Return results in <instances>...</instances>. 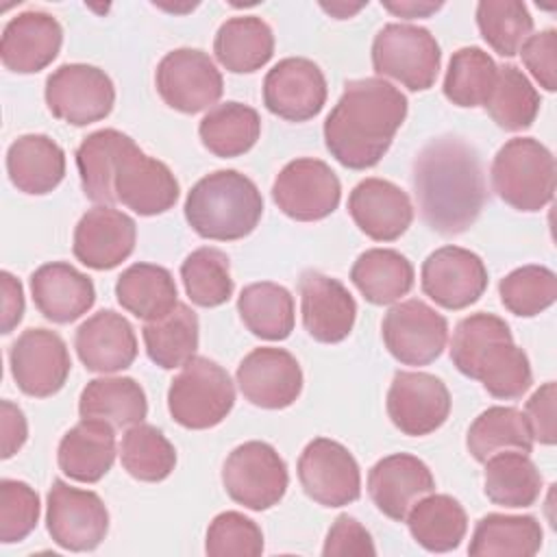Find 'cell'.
Listing matches in <instances>:
<instances>
[{"mask_svg": "<svg viewBox=\"0 0 557 557\" xmlns=\"http://www.w3.org/2000/svg\"><path fill=\"white\" fill-rule=\"evenodd\" d=\"M411 183L422 220L442 235L468 231L487 198L476 150L453 135L431 139L418 152Z\"/></svg>", "mask_w": 557, "mask_h": 557, "instance_id": "cell-1", "label": "cell"}, {"mask_svg": "<svg viewBox=\"0 0 557 557\" xmlns=\"http://www.w3.org/2000/svg\"><path fill=\"white\" fill-rule=\"evenodd\" d=\"M407 117L405 94L379 76L348 81L324 120L331 157L350 170L374 168Z\"/></svg>", "mask_w": 557, "mask_h": 557, "instance_id": "cell-2", "label": "cell"}, {"mask_svg": "<svg viewBox=\"0 0 557 557\" xmlns=\"http://www.w3.org/2000/svg\"><path fill=\"white\" fill-rule=\"evenodd\" d=\"M450 361L500 400L520 398L533 383L527 352L513 344L509 324L494 313L479 311L455 326Z\"/></svg>", "mask_w": 557, "mask_h": 557, "instance_id": "cell-3", "label": "cell"}, {"mask_svg": "<svg viewBox=\"0 0 557 557\" xmlns=\"http://www.w3.org/2000/svg\"><path fill=\"white\" fill-rule=\"evenodd\" d=\"M183 209L187 224L202 239L235 242L257 228L263 198L246 174L215 170L187 191Z\"/></svg>", "mask_w": 557, "mask_h": 557, "instance_id": "cell-4", "label": "cell"}, {"mask_svg": "<svg viewBox=\"0 0 557 557\" xmlns=\"http://www.w3.org/2000/svg\"><path fill=\"white\" fill-rule=\"evenodd\" d=\"M490 178L505 205L533 213L553 200L555 157L533 137H513L494 154Z\"/></svg>", "mask_w": 557, "mask_h": 557, "instance_id": "cell-5", "label": "cell"}, {"mask_svg": "<svg viewBox=\"0 0 557 557\" xmlns=\"http://www.w3.org/2000/svg\"><path fill=\"white\" fill-rule=\"evenodd\" d=\"M235 405V387L228 372L209 357H191L172 379L168 411L185 429L202 431L220 424Z\"/></svg>", "mask_w": 557, "mask_h": 557, "instance_id": "cell-6", "label": "cell"}, {"mask_svg": "<svg viewBox=\"0 0 557 557\" xmlns=\"http://www.w3.org/2000/svg\"><path fill=\"white\" fill-rule=\"evenodd\" d=\"M442 63L437 39L424 26L392 22L372 41V67L379 76L398 81L409 91L435 85Z\"/></svg>", "mask_w": 557, "mask_h": 557, "instance_id": "cell-7", "label": "cell"}, {"mask_svg": "<svg viewBox=\"0 0 557 557\" xmlns=\"http://www.w3.org/2000/svg\"><path fill=\"white\" fill-rule=\"evenodd\" d=\"M222 485L237 505L265 511L285 496L289 474L274 446L252 440L228 453L222 466Z\"/></svg>", "mask_w": 557, "mask_h": 557, "instance_id": "cell-8", "label": "cell"}, {"mask_svg": "<svg viewBox=\"0 0 557 557\" xmlns=\"http://www.w3.org/2000/svg\"><path fill=\"white\" fill-rule=\"evenodd\" d=\"M44 98L57 120L87 126L111 113L115 87L109 74L96 65L63 63L46 78Z\"/></svg>", "mask_w": 557, "mask_h": 557, "instance_id": "cell-9", "label": "cell"}, {"mask_svg": "<svg viewBox=\"0 0 557 557\" xmlns=\"http://www.w3.org/2000/svg\"><path fill=\"white\" fill-rule=\"evenodd\" d=\"M46 529L65 550H94L107 537L109 511L96 492L54 479L46 498Z\"/></svg>", "mask_w": 557, "mask_h": 557, "instance_id": "cell-10", "label": "cell"}, {"mask_svg": "<svg viewBox=\"0 0 557 557\" xmlns=\"http://www.w3.org/2000/svg\"><path fill=\"white\" fill-rule=\"evenodd\" d=\"M161 100L181 113H198L213 107L224 91V81L213 59L198 48L168 52L154 72Z\"/></svg>", "mask_w": 557, "mask_h": 557, "instance_id": "cell-11", "label": "cell"}, {"mask_svg": "<svg viewBox=\"0 0 557 557\" xmlns=\"http://www.w3.org/2000/svg\"><path fill=\"white\" fill-rule=\"evenodd\" d=\"M342 198V185L329 163L300 157L283 165L272 183L274 205L292 220L315 222L329 218Z\"/></svg>", "mask_w": 557, "mask_h": 557, "instance_id": "cell-12", "label": "cell"}, {"mask_svg": "<svg viewBox=\"0 0 557 557\" xmlns=\"http://www.w3.org/2000/svg\"><path fill=\"white\" fill-rule=\"evenodd\" d=\"M383 344L405 366H429L448 342V322L431 305L418 298L396 302L381 322Z\"/></svg>", "mask_w": 557, "mask_h": 557, "instance_id": "cell-13", "label": "cell"}, {"mask_svg": "<svg viewBox=\"0 0 557 557\" xmlns=\"http://www.w3.org/2000/svg\"><path fill=\"white\" fill-rule=\"evenodd\" d=\"M298 481L322 507H344L361 496V472L352 453L329 437L311 440L298 457Z\"/></svg>", "mask_w": 557, "mask_h": 557, "instance_id": "cell-14", "label": "cell"}, {"mask_svg": "<svg viewBox=\"0 0 557 557\" xmlns=\"http://www.w3.org/2000/svg\"><path fill=\"white\" fill-rule=\"evenodd\" d=\"M9 366L13 381L26 396L48 398L65 385L72 359L59 333L30 326L11 344Z\"/></svg>", "mask_w": 557, "mask_h": 557, "instance_id": "cell-15", "label": "cell"}, {"mask_svg": "<svg viewBox=\"0 0 557 557\" xmlns=\"http://www.w3.org/2000/svg\"><path fill=\"white\" fill-rule=\"evenodd\" d=\"M115 200L137 215H159L172 209L178 200V181L172 170L146 154L133 139L117 157L113 172Z\"/></svg>", "mask_w": 557, "mask_h": 557, "instance_id": "cell-16", "label": "cell"}, {"mask_svg": "<svg viewBox=\"0 0 557 557\" xmlns=\"http://www.w3.org/2000/svg\"><path fill=\"white\" fill-rule=\"evenodd\" d=\"M387 416L392 424L411 437L437 431L450 413L446 383L429 372L398 370L387 389Z\"/></svg>", "mask_w": 557, "mask_h": 557, "instance_id": "cell-17", "label": "cell"}, {"mask_svg": "<svg viewBox=\"0 0 557 557\" xmlns=\"http://www.w3.org/2000/svg\"><path fill=\"white\" fill-rule=\"evenodd\" d=\"M487 268L483 259L461 246L433 250L420 270L422 292L440 307L459 311L474 305L487 289Z\"/></svg>", "mask_w": 557, "mask_h": 557, "instance_id": "cell-18", "label": "cell"}, {"mask_svg": "<svg viewBox=\"0 0 557 557\" xmlns=\"http://www.w3.org/2000/svg\"><path fill=\"white\" fill-rule=\"evenodd\" d=\"M326 78L318 63L305 57L281 59L263 78V104L287 122L315 117L326 102Z\"/></svg>", "mask_w": 557, "mask_h": 557, "instance_id": "cell-19", "label": "cell"}, {"mask_svg": "<svg viewBox=\"0 0 557 557\" xmlns=\"http://www.w3.org/2000/svg\"><path fill=\"white\" fill-rule=\"evenodd\" d=\"M239 392L261 409H285L302 392V370L285 348L261 346L250 350L235 372Z\"/></svg>", "mask_w": 557, "mask_h": 557, "instance_id": "cell-20", "label": "cell"}, {"mask_svg": "<svg viewBox=\"0 0 557 557\" xmlns=\"http://www.w3.org/2000/svg\"><path fill=\"white\" fill-rule=\"evenodd\" d=\"M305 331L320 344L344 342L357 318L352 294L333 276L307 270L298 281Z\"/></svg>", "mask_w": 557, "mask_h": 557, "instance_id": "cell-21", "label": "cell"}, {"mask_svg": "<svg viewBox=\"0 0 557 557\" xmlns=\"http://www.w3.org/2000/svg\"><path fill=\"white\" fill-rule=\"evenodd\" d=\"M135 242V220L109 205H98L78 220L72 252L91 270H113L133 255Z\"/></svg>", "mask_w": 557, "mask_h": 557, "instance_id": "cell-22", "label": "cell"}, {"mask_svg": "<svg viewBox=\"0 0 557 557\" xmlns=\"http://www.w3.org/2000/svg\"><path fill=\"white\" fill-rule=\"evenodd\" d=\"M435 490V476L429 466L409 453H394L379 459L368 472V494L376 509L405 522L409 509Z\"/></svg>", "mask_w": 557, "mask_h": 557, "instance_id": "cell-23", "label": "cell"}, {"mask_svg": "<svg viewBox=\"0 0 557 557\" xmlns=\"http://www.w3.org/2000/svg\"><path fill=\"white\" fill-rule=\"evenodd\" d=\"M352 222L374 242L398 239L413 222V205L398 185L385 178H363L348 196Z\"/></svg>", "mask_w": 557, "mask_h": 557, "instance_id": "cell-24", "label": "cell"}, {"mask_svg": "<svg viewBox=\"0 0 557 557\" xmlns=\"http://www.w3.org/2000/svg\"><path fill=\"white\" fill-rule=\"evenodd\" d=\"M63 44L59 20L46 11H24L2 30L0 59L9 72L35 74L48 67Z\"/></svg>", "mask_w": 557, "mask_h": 557, "instance_id": "cell-25", "label": "cell"}, {"mask_svg": "<svg viewBox=\"0 0 557 557\" xmlns=\"http://www.w3.org/2000/svg\"><path fill=\"white\" fill-rule=\"evenodd\" d=\"M74 348L87 370L111 374L133 366L137 357V337L122 313L102 309L76 329Z\"/></svg>", "mask_w": 557, "mask_h": 557, "instance_id": "cell-26", "label": "cell"}, {"mask_svg": "<svg viewBox=\"0 0 557 557\" xmlns=\"http://www.w3.org/2000/svg\"><path fill=\"white\" fill-rule=\"evenodd\" d=\"M30 294L37 311L54 324L78 320L96 302L91 278L65 261L39 265L30 274Z\"/></svg>", "mask_w": 557, "mask_h": 557, "instance_id": "cell-27", "label": "cell"}, {"mask_svg": "<svg viewBox=\"0 0 557 557\" xmlns=\"http://www.w3.org/2000/svg\"><path fill=\"white\" fill-rule=\"evenodd\" d=\"M115 429L102 420L83 418L59 442L57 461L65 476L98 483L115 461Z\"/></svg>", "mask_w": 557, "mask_h": 557, "instance_id": "cell-28", "label": "cell"}, {"mask_svg": "<svg viewBox=\"0 0 557 557\" xmlns=\"http://www.w3.org/2000/svg\"><path fill=\"white\" fill-rule=\"evenodd\" d=\"M7 172L17 191L44 196L63 181L65 152L48 135H22L7 150Z\"/></svg>", "mask_w": 557, "mask_h": 557, "instance_id": "cell-29", "label": "cell"}, {"mask_svg": "<svg viewBox=\"0 0 557 557\" xmlns=\"http://www.w3.org/2000/svg\"><path fill=\"white\" fill-rule=\"evenodd\" d=\"M81 418L102 420L113 429L144 422L148 400L144 387L131 376H100L89 381L78 398Z\"/></svg>", "mask_w": 557, "mask_h": 557, "instance_id": "cell-30", "label": "cell"}, {"mask_svg": "<svg viewBox=\"0 0 557 557\" xmlns=\"http://www.w3.org/2000/svg\"><path fill=\"white\" fill-rule=\"evenodd\" d=\"M213 52L220 65L233 74L257 72L274 54L272 28L257 15L228 17L215 33Z\"/></svg>", "mask_w": 557, "mask_h": 557, "instance_id": "cell-31", "label": "cell"}, {"mask_svg": "<svg viewBox=\"0 0 557 557\" xmlns=\"http://www.w3.org/2000/svg\"><path fill=\"white\" fill-rule=\"evenodd\" d=\"M411 261L394 248H370L361 252L352 268L350 281L372 305H392L413 287Z\"/></svg>", "mask_w": 557, "mask_h": 557, "instance_id": "cell-32", "label": "cell"}, {"mask_svg": "<svg viewBox=\"0 0 557 557\" xmlns=\"http://www.w3.org/2000/svg\"><path fill=\"white\" fill-rule=\"evenodd\" d=\"M416 544L429 553L455 550L468 531V516L461 503L448 494L422 496L405 518Z\"/></svg>", "mask_w": 557, "mask_h": 557, "instance_id": "cell-33", "label": "cell"}, {"mask_svg": "<svg viewBox=\"0 0 557 557\" xmlns=\"http://www.w3.org/2000/svg\"><path fill=\"white\" fill-rule=\"evenodd\" d=\"M176 283L163 265L157 263H133L115 283V298L135 318L144 322L168 315L178 302Z\"/></svg>", "mask_w": 557, "mask_h": 557, "instance_id": "cell-34", "label": "cell"}, {"mask_svg": "<svg viewBox=\"0 0 557 557\" xmlns=\"http://www.w3.org/2000/svg\"><path fill=\"white\" fill-rule=\"evenodd\" d=\"M198 135L211 154L233 159L257 144L261 135V117L257 109L244 102H222L205 113L198 124Z\"/></svg>", "mask_w": 557, "mask_h": 557, "instance_id": "cell-35", "label": "cell"}, {"mask_svg": "<svg viewBox=\"0 0 557 557\" xmlns=\"http://www.w3.org/2000/svg\"><path fill=\"white\" fill-rule=\"evenodd\" d=\"M483 492L500 507H531L542 494V474L527 453L503 450L485 461Z\"/></svg>", "mask_w": 557, "mask_h": 557, "instance_id": "cell-36", "label": "cell"}, {"mask_svg": "<svg viewBox=\"0 0 557 557\" xmlns=\"http://www.w3.org/2000/svg\"><path fill=\"white\" fill-rule=\"evenodd\" d=\"M237 313L252 335L268 342L287 339L294 331V296L272 281L246 285L237 298Z\"/></svg>", "mask_w": 557, "mask_h": 557, "instance_id": "cell-37", "label": "cell"}, {"mask_svg": "<svg viewBox=\"0 0 557 557\" xmlns=\"http://www.w3.org/2000/svg\"><path fill=\"white\" fill-rule=\"evenodd\" d=\"M198 331L196 311L185 302H176L168 315L146 322L141 337L150 361L163 370H174L183 368L196 355Z\"/></svg>", "mask_w": 557, "mask_h": 557, "instance_id": "cell-38", "label": "cell"}, {"mask_svg": "<svg viewBox=\"0 0 557 557\" xmlns=\"http://www.w3.org/2000/svg\"><path fill=\"white\" fill-rule=\"evenodd\" d=\"M542 524L533 516L487 513L476 522L468 553L476 557H531L542 548Z\"/></svg>", "mask_w": 557, "mask_h": 557, "instance_id": "cell-39", "label": "cell"}, {"mask_svg": "<svg viewBox=\"0 0 557 557\" xmlns=\"http://www.w3.org/2000/svg\"><path fill=\"white\" fill-rule=\"evenodd\" d=\"M128 135L115 128L89 133L76 148V168L85 196L98 205H113V172L120 152L128 144Z\"/></svg>", "mask_w": 557, "mask_h": 557, "instance_id": "cell-40", "label": "cell"}, {"mask_svg": "<svg viewBox=\"0 0 557 557\" xmlns=\"http://www.w3.org/2000/svg\"><path fill=\"white\" fill-rule=\"evenodd\" d=\"M466 446L479 463H485L492 455L503 450L529 455L533 450V437L520 409L496 405L474 418L466 435Z\"/></svg>", "mask_w": 557, "mask_h": 557, "instance_id": "cell-41", "label": "cell"}, {"mask_svg": "<svg viewBox=\"0 0 557 557\" xmlns=\"http://www.w3.org/2000/svg\"><path fill=\"white\" fill-rule=\"evenodd\" d=\"M540 94L516 65H498L494 87L487 96L483 109L503 131H524L540 113Z\"/></svg>", "mask_w": 557, "mask_h": 557, "instance_id": "cell-42", "label": "cell"}, {"mask_svg": "<svg viewBox=\"0 0 557 557\" xmlns=\"http://www.w3.org/2000/svg\"><path fill=\"white\" fill-rule=\"evenodd\" d=\"M120 459L124 470L146 483L163 481L176 466V448L154 424H133L122 435Z\"/></svg>", "mask_w": 557, "mask_h": 557, "instance_id": "cell-43", "label": "cell"}, {"mask_svg": "<svg viewBox=\"0 0 557 557\" xmlns=\"http://www.w3.org/2000/svg\"><path fill=\"white\" fill-rule=\"evenodd\" d=\"M496 72L498 65L485 50L476 46L459 48L453 52L444 76L442 89L446 100L463 109L483 107L494 87Z\"/></svg>", "mask_w": 557, "mask_h": 557, "instance_id": "cell-44", "label": "cell"}, {"mask_svg": "<svg viewBox=\"0 0 557 557\" xmlns=\"http://www.w3.org/2000/svg\"><path fill=\"white\" fill-rule=\"evenodd\" d=\"M181 278L189 300L205 309L224 305L235 287L226 252L213 246H202L189 252L181 263Z\"/></svg>", "mask_w": 557, "mask_h": 557, "instance_id": "cell-45", "label": "cell"}, {"mask_svg": "<svg viewBox=\"0 0 557 557\" xmlns=\"http://www.w3.org/2000/svg\"><path fill=\"white\" fill-rule=\"evenodd\" d=\"M476 26L496 54L513 57L533 33V17L520 0H481Z\"/></svg>", "mask_w": 557, "mask_h": 557, "instance_id": "cell-46", "label": "cell"}, {"mask_svg": "<svg viewBox=\"0 0 557 557\" xmlns=\"http://www.w3.org/2000/svg\"><path fill=\"white\" fill-rule=\"evenodd\" d=\"M500 302L520 318H533L557 300V276L546 265H522L498 283Z\"/></svg>", "mask_w": 557, "mask_h": 557, "instance_id": "cell-47", "label": "cell"}, {"mask_svg": "<svg viewBox=\"0 0 557 557\" xmlns=\"http://www.w3.org/2000/svg\"><path fill=\"white\" fill-rule=\"evenodd\" d=\"M205 550L211 557H259L263 553V533L248 516L222 511L207 529Z\"/></svg>", "mask_w": 557, "mask_h": 557, "instance_id": "cell-48", "label": "cell"}, {"mask_svg": "<svg viewBox=\"0 0 557 557\" xmlns=\"http://www.w3.org/2000/svg\"><path fill=\"white\" fill-rule=\"evenodd\" d=\"M37 492L17 479L0 481V542L13 544L30 535L39 522Z\"/></svg>", "mask_w": 557, "mask_h": 557, "instance_id": "cell-49", "label": "cell"}, {"mask_svg": "<svg viewBox=\"0 0 557 557\" xmlns=\"http://www.w3.org/2000/svg\"><path fill=\"white\" fill-rule=\"evenodd\" d=\"M524 67L546 91L557 89V30L546 28L531 35L518 50Z\"/></svg>", "mask_w": 557, "mask_h": 557, "instance_id": "cell-50", "label": "cell"}, {"mask_svg": "<svg viewBox=\"0 0 557 557\" xmlns=\"http://www.w3.org/2000/svg\"><path fill=\"white\" fill-rule=\"evenodd\" d=\"M322 555L324 557H363V555H376L374 542L370 531L352 516L342 513L335 518V522L331 524L324 546H322Z\"/></svg>", "mask_w": 557, "mask_h": 557, "instance_id": "cell-51", "label": "cell"}, {"mask_svg": "<svg viewBox=\"0 0 557 557\" xmlns=\"http://www.w3.org/2000/svg\"><path fill=\"white\" fill-rule=\"evenodd\" d=\"M555 400H557V385L555 381H546L531 394L522 411L527 426L531 431V437L544 446H553L557 442Z\"/></svg>", "mask_w": 557, "mask_h": 557, "instance_id": "cell-52", "label": "cell"}, {"mask_svg": "<svg viewBox=\"0 0 557 557\" xmlns=\"http://www.w3.org/2000/svg\"><path fill=\"white\" fill-rule=\"evenodd\" d=\"M0 435H2V453H0L2 459L13 457L28 437L26 416L11 400L0 403Z\"/></svg>", "mask_w": 557, "mask_h": 557, "instance_id": "cell-53", "label": "cell"}, {"mask_svg": "<svg viewBox=\"0 0 557 557\" xmlns=\"http://www.w3.org/2000/svg\"><path fill=\"white\" fill-rule=\"evenodd\" d=\"M2 289V333L9 335L24 318V289L11 272H0Z\"/></svg>", "mask_w": 557, "mask_h": 557, "instance_id": "cell-54", "label": "cell"}, {"mask_svg": "<svg viewBox=\"0 0 557 557\" xmlns=\"http://www.w3.org/2000/svg\"><path fill=\"white\" fill-rule=\"evenodd\" d=\"M442 2H416V0H400V2H383V9L394 13L396 17L413 20V17H429L440 11Z\"/></svg>", "mask_w": 557, "mask_h": 557, "instance_id": "cell-55", "label": "cell"}, {"mask_svg": "<svg viewBox=\"0 0 557 557\" xmlns=\"http://www.w3.org/2000/svg\"><path fill=\"white\" fill-rule=\"evenodd\" d=\"M366 4H368V2H359V4H346V2H331V4H326V2H322L320 7H322L326 13H331L333 17H337V20H346V17L355 15L357 11H361Z\"/></svg>", "mask_w": 557, "mask_h": 557, "instance_id": "cell-56", "label": "cell"}]
</instances>
